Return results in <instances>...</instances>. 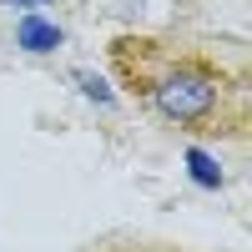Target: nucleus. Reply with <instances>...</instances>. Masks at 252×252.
<instances>
[{
  "label": "nucleus",
  "instance_id": "nucleus-3",
  "mask_svg": "<svg viewBox=\"0 0 252 252\" xmlns=\"http://www.w3.org/2000/svg\"><path fill=\"white\" fill-rule=\"evenodd\" d=\"M20 40H26L31 51H51V46H56V31L40 26V20H26V26H20Z\"/></svg>",
  "mask_w": 252,
  "mask_h": 252
},
{
  "label": "nucleus",
  "instance_id": "nucleus-4",
  "mask_svg": "<svg viewBox=\"0 0 252 252\" xmlns=\"http://www.w3.org/2000/svg\"><path fill=\"white\" fill-rule=\"evenodd\" d=\"M192 166H197V177H202V182H222V172H212V161H207L202 152H192Z\"/></svg>",
  "mask_w": 252,
  "mask_h": 252
},
{
  "label": "nucleus",
  "instance_id": "nucleus-2",
  "mask_svg": "<svg viewBox=\"0 0 252 252\" xmlns=\"http://www.w3.org/2000/svg\"><path fill=\"white\" fill-rule=\"evenodd\" d=\"M91 252H192V247L166 242V237H106V242H96Z\"/></svg>",
  "mask_w": 252,
  "mask_h": 252
},
{
  "label": "nucleus",
  "instance_id": "nucleus-5",
  "mask_svg": "<svg viewBox=\"0 0 252 252\" xmlns=\"http://www.w3.org/2000/svg\"><path fill=\"white\" fill-rule=\"evenodd\" d=\"M31 5H40V0H31Z\"/></svg>",
  "mask_w": 252,
  "mask_h": 252
},
{
  "label": "nucleus",
  "instance_id": "nucleus-1",
  "mask_svg": "<svg viewBox=\"0 0 252 252\" xmlns=\"http://www.w3.org/2000/svg\"><path fill=\"white\" fill-rule=\"evenodd\" d=\"M111 71L126 96L187 136H242L252 121L247 66L212 40L116 35Z\"/></svg>",
  "mask_w": 252,
  "mask_h": 252
}]
</instances>
